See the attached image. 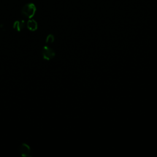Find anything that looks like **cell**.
I'll return each instance as SVG.
<instances>
[{
  "label": "cell",
  "mask_w": 157,
  "mask_h": 157,
  "mask_svg": "<svg viewBox=\"0 0 157 157\" xmlns=\"http://www.w3.org/2000/svg\"><path fill=\"white\" fill-rule=\"evenodd\" d=\"M36 12V6L33 3L26 4L21 9V13L28 18H31Z\"/></svg>",
  "instance_id": "cell-1"
},
{
  "label": "cell",
  "mask_w": 157,
  "mask_h": 157,
  "mask_svg": "<svg viewBox=\"0 0 157 157\" xmlns=\"http://www.w3.org/2000/svg\"><path fill=\"white\" fill-rule=\"evenodd\" d=\"M25 26V22L24 20H20V21L17 20L13 23V28L17 30V31H20L21 29H23Z\"/></svg>",
  "instance_id": "cell-5"
},
{
  "label": "cell",
  "mask_w": 157,
  "mask_h": 157,
  "mask_svg": "<svg viewBox=\"0 0 157 157\" xmlns=\"http://www.w3.org/2000/svg\"><path fill=\"white\" fill-rule=\"evenodd\" d=\"M19 153L21 156L24 157L31 156V150L30 147L26 143H23L21 144L19 148Z\"/></svg>",
  "instance_id": "cell-3"
},
{
  "label": "cell",
  "mask_w": 157,
  "mask_h": 157,
  "mask_svg": "<svg viewBox=\"0 0 157 157\" xmlns=\"http://www.w3.org/2000/svg\"><path fill=\"white\" fill-rule=\"evenodd\" d=\"M26 27L31 31H34L37 29V23L33 19H29L26 23Z\"/></svg>",
  "instance_id": "cell-4"
},
{
  "label": "cell",
  "mask_w": 157,
  "mask_h": 157,
  "mask_svg": "<svg viewBox=\"0 0 157 157\" xmlns=\"http://www.w3.org/2000/svg\"><path fill=\"white\" fill-rule=\"evenodd\" d=\"M54 41V36L52 34H49L47 36L45 39V42L47 44H51Z\"/></svg>",
  "instance_id": "cell-6"
},
{
  "label": "cell",
  "mask_w": 157,
  "mask_h": 157,
  "mask_svg": "<svg viewBox=\"0 0 157 157\" xmlns=\"http://www.w3.org/2000/svg\"><path fill=\"white\" fill-rule=\"evenodd\" d=\"M55 52L49 47L45 46L42 49V56L45 60H50L54 58Z\"/></svg>",
  "instance_id": "cell-2"
}]
</instances>
